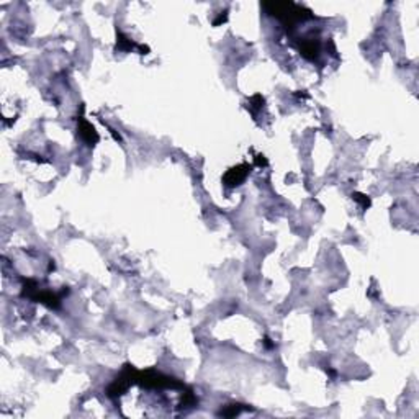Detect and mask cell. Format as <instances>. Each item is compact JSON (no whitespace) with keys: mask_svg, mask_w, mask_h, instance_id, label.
<instances>
[{"mask_svg":"<svg viewBox=\"0 0 419 419\" xmlns=\"http://www.w3.org/2000/svg\"><path fill=\"white\" fill-rule=\"evenodd\" d=\"M256 164L257 165H267V159H265V156H262V154H257L256 156Z\"/></svg>","mask_w":419,"mask_h":419,"instance_id":"10","label":"cell"},{"mask_svg":"<svg viewBox=\"0 0 419 419\" xmlns=\"http://www.w3.org/2000/svg\"><path fill=\"white\" fill-rule=\"evenodd\" d=\"M249 103H251V105H249V108L252 110V113H254V115H256L257 112H260L262 108H264V97H262L260 93H256L254 97H251Z\"/></svg>","mask_w":419,"mask_h":419,"instance_id":"8","label":"cell"},{"mask_svg":"<svg viewBox=\"0 0 419 419\" xmlns=\"http://www.w3.org/2000/svg\"><path fill=\"white\" fill-rule=\"evenodd\" d=\"M242 409H246L244 404H228L225 409L220 411V416H226V418H233V416H237Z\"/></svg>","mask_w":419,"mask_h":419,"instance_id":"6","label":"cell"},{"mask_svg":"<svg viewBox=\"0 0 419 419\" xmlns=\"http://www.w3.org/2000/svg\"><path fill=\"white\" fill-rule=\"evenodd\" d=\"M226 12H221V15L216 18V20H213V25L215 26H218V25H221V23H225L226 22Z\"/></svg>","mask_w":419,"mask_h":419,"instance_id":"9","label":"cell"},{"mask_svg":"<svg viewBox=\"0 0 419 419\" xmlns=\"http://www.w3.org/2000/svg\"><path fill=\"white\" fill-rule=\"evenodd\" d=\"M298 51L308 61L318 59V56H320V40H316V38H303V41H300L298 45Z\"/></svg>","mask_w":419,"mask_h":419,"instance_id":"4","label":"cell"},{"mask_svg":"<svg viewBox=\"0 0 419 419\" xmlns=\"http://www.w3.org/2000/svg\"><path fill=\"white\" fill-rule=\"evenodd\" d=\"M352 198H354L355 202L360 205V208H362V210H367V208H370V205H372V200H370V197H369V195H365V193H360V192H354V193H352Z\"/></svg>","mask_w":419,"mask_h":419,"instance_id":"7","label":"cell"},{"mask_svg":"<svg viewBox=\"0 0 419 419\" xmlns=\"http://www.w3.org/2000/svg\"><path fill=\"white\" fill-rule=\"evenodd\" d=\"M262 7L267 10V13L279 18L287 26H293L295 23L311 18V12L308 8L298 5L295 2H265L262 3Z\"/></svg>","mask_w":419,"mask_h":419,"instance_id":"1","label":"cell"},{"mask_svg":"<svg viewBox=\"0 0 419 419\" xmlns=\"http://www.w3.org/2000/svg\"><path fill=\"white\" fill-rule=\"evenodd\" d=\"M77 125H79V136L82 138L85 144H89V146H95V144H97L98 140H100L98 133H97V130H95V128L90 125L87 120H85L82 113H80V115L77 116Z\"/></svg>","mask_w":419,"mask_h":419,"instance_id":"3","label":"cell"},{"mask_svg":"<svg viewBox=\"0 0 419 419\" xmlns=\"http://www.w3.org/2000/svg\"><path fill=\"white\" fill-rule=\"evenodd\" d=\"M135 47H136V49L141 51V54H147V52H149V47H147V46L138 45V43L131 41L130 38L123 35L121 31H116V49H118V51H126V52H130L131 49H135Z\"/></svg>","mask_w":419,"mask_h":419,"instance_id":"5","label":"cell"},{"mask_svg":"<svg viewBox=\"0 0 419 419\" xmlns=\"http://www.w3.org/2000/svg\"><path fill=\"white\" fill-rule=\"evenodd\" d=\"M251 169H252V165H249V164L234 165V167H231L225 175H223V184H225L226 187H230V188L237 187V185H241L247 179V175H249Z\"/></svg>","mask_w":419,"mask_h":419,"instance_id":"2","label":"cell"}]
</instances>
